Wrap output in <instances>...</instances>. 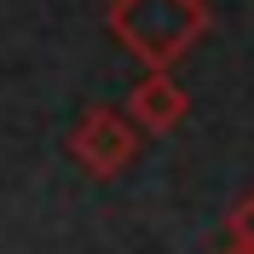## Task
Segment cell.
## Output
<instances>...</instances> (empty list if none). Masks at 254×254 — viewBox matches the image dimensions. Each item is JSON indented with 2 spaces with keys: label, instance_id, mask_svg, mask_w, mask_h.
<instances>
[{
  "label": "cell",
  "instance_id": "6da1fadb",
  "mask_svg": "<svg viewBox=\"0 0 254 254\" xmlns=\"http://www.w3.org/2000/svg\"><path fill=\"white\" fill-rule=\"evenodd\" d=\"M110 29L144 69H174L208 35V6L202 0H116Z\"/></svg>",
  "mask_w": 254,
  "mask_h": 254
},
{
  "label": "cell",
  "instance_id": "7a4b0ae2",
  "mask_svg": "<svg viewBox=\"0 0 254 254\" xmlns=\"http://www.w3.org/2000/svg\"><path fill=\"white\" fill-rule=\"evenodd\" d=\"M139 133H144V127L133 122V116L93 104V110L75 122V133H69V156H75L93 179H116L127 162L139 156Z\"/></svg>",
  "mask_w": 254,
  "mask_h": 254
},
{
  "label": "cell",
  "instance_id": "3957f363",
  "mask_svg": "<svg viewBox=\"0 0 254 254\" xmlns=\"http://www.w3.org/2000/svg\"><path fill=\"white\" fill-rule=\"evenodd\" d=\"M185 110H190V98H185V87H179L168 69H144V81L127 93V116H133L144 133H174V127L185 122Z\"/></svg>",
  "mask_w": 254,
  "mask_h": 254
},
{
  "label": "cell",
  "instance_id": "277c9868",
  "mask_svg": "<svg viewBox=\"0 0 254 254\" xmlns=\"http://www.w3.org/2000/svg\"><path fill=\"white\" fill-rule=\"evenodd\" d=\"M231 237H237V243H249V249H254V190L231 202Z\"/></svg>",
  "mask_w": 254,
  "mask_h": 254
},
{
  "label": "cell",
  "instance_id": "5b68a950",
  "mask_svg": "<svg viewBox=\"0 0 254 254\" xmlns=\"http://www.w3.org/2000/svg\"><path fill=\"white\" fill-rule=\"evenodd\" d=\"M220 254H254V249H249V243H237V237H231V243H225Z\"/></svg>",
  "mask_w": 254,
  "mask_h": 254
}]
</instances>
